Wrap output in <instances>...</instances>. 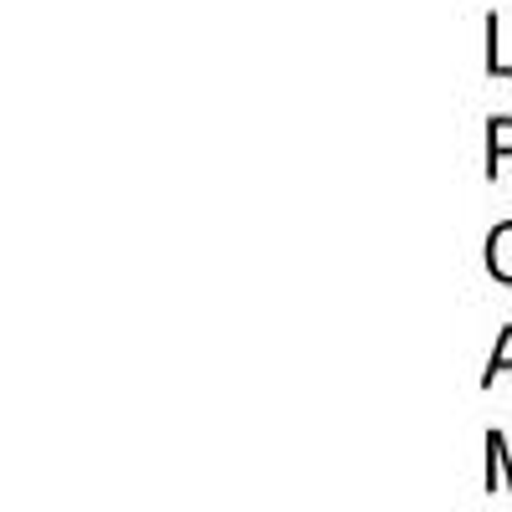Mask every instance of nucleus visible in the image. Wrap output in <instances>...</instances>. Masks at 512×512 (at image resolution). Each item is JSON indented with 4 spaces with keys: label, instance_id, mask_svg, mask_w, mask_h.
Returning <instances> with one entry per match:
<instances>
[{
    "label": "nucleus",
    "instance_id": "obj_3",
    "mask_svg": "<svg viewBox=\"0 0 512 512\" xmlns=\"http://www.w3.org/2000/svg\"><path fill=\"white\" fill-rule=\"evenodd\" d=\"M502 369H512V328H502V344H497V354H492V364H487V384H492V374H502Z\"/></svg>",
    "mask_w": 512,
    "mask_h": 512
},
{
    "label": "nucleus",
    "instance_id": "obj_1",
    "mask_svg": "<svg viewBox=\"0 0 512 512\" xmlns=\"http://www.w3.org/2000/svg\"><path fill=\"white\" fill-rule=\"evenodd\" d=\"M487 267H492L502 282H512V221L492 231V241H487Z\"/></svg>",
    "mask_w": 512,
    "mask_h": 512
},
{
    "label": "nucleus",
    "instance_id": "obj_2",
    "mask_svg": "<svg viewBox=\"0 0 512 512\" xmlns=\"http://www.w3.org/2000/svg\"><path fill=\"white\" fill-rule=\"evenodd\" d=\"M502 154H512V118L492 123V169H497V159H502Z\"/></svg>",
    "mask_w": 512,
    "mask_h": 512
}]
</instances>
